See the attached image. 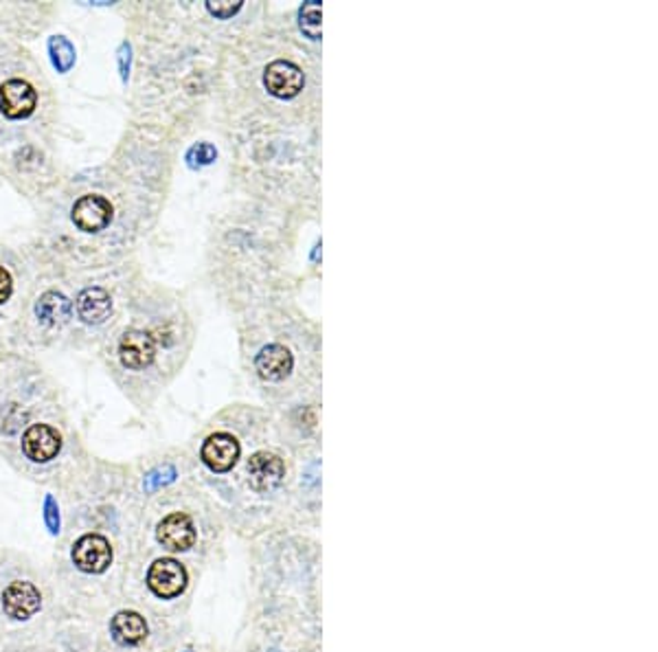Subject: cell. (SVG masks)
Instances as JSON below:
<instances>
[{
    "mask_svg": "<svg viewBox=\"0 0 658 652\" xmlns=\"http://www.w3.org/2000/svg\"><path fill=\"white\" fill-rule=\"evenodd\" d=\"M112 213H115V209H112L110 200H106L103 196L97 194H88L82 196V198L73 204L71 218L80 231L100 233L110 224Z\"/></svg>",
    "mask_w": 658,
    "mask_h": 652,
    "instance_id": "cell-1",
    "label": "cell"
},
{
    "mask_svg": "<svg viewBox=\"0 0 658 652\" xmlns=\"http://www.w3.org/2000/svg\"><path fill=\"white\" fill-rule=\"evenodd\" d=\"M147 587L152 593L163 600H171V597L180 595L186 587V571L174 558H160L150 567L147 573Z\"/></svg>",
    "mask_w": 658,
    "mask_h": 652,
    "instance_id": "cell-2",
    "label": "cell"
},
{
    "mask_svg": "<svg viewBox=\"0 0 658 652\" xmlns=\"http://www.w3.org/2000/svg\"><path fill=\"white\" fill-rule=\"evenodd\" d=\"M264 84H266L270 95L279 97V100H292L303 91L306 77H303V71L294 62L274 60L266 66Z\"/></svg>",
    "mask_w": 658,
    "mask_h": 652,
    "instance_id": "cell-3",
    "label": "cell"
},
{
    "mask_svg": "<svg viewBox=\"0 0 658 652\" xmlns=\"http://www.w3.org/2000/svg\"><path fill=\"white\" fill-rule=\"evenodd\" d=\"M73 562L86 573H103L112 562V547L100 534H86L73 545Z\"/></svg>",
    "mask_w": 658,
    "mask_h": 652,
    "instance_id": "cell-4",
    "label": "cell"
},
{
    "mask_svg": "<svg viewBox=\"0 0 658 652\" xmlns=\"http://www.w3.org/2000/svg\"><path fill=\"white\" fill-rule=\"evenodd\" d=\"M38 95L24 80H7L0 84V112L7 119H27L36 110Z\"/></svg>",
    "mask_w": 658,
    "mask_h": 652,
    "instance_id": "cell-5",
    "label": "cell"
},
{
    "mask_svg": "<svg viewBox=\"0 0 658 652\" xmlns=\"http://www.w3.org/2000/svg\"><path fill=\"white\" fill-rule=\"evenodd\" d=\"M283 477H286V465L277 455L262 450V453H255L248 462V479L250 488L255 492H273L281 485Z\"/></svg>",
    "mask_w": 658,
    "mask_h": 652,
    "instance_id": "cell-6",
    "label": "cell"
},
{
    "mask_svg": "<svg viewBox=\"0 0 658 652\" xmlns=\"http://www.w3.org/2000/svg\"><path fill=\"white\" fill-rule=\"evenodd\" d=\"M62 448V438L53 426L33 424L22 435V450L31 462L47 464L57 457Z\"/></svg>",
    "mask_w": 658,
    "mask_h": 652,
    "instance_id": "cell-7",
    "label": "cell"
},
{
    "mask_svg": "<svg viewBox=\"0 0 658 652\" xmlns=\"http://www.w3.org/2000/svg\"><path fill=\"white\" fill-rule=\"evenodd\" d=\"M156 343L143 330H127L119 341V361L127 369H145L154 362Z\"/></svg>",
    "mask_w": 658,
    "mask_h": 652,
    "instance_id": "cell-8",
    "label": "cell"
},
{
    "mask_svg": "<svg viewBox=\"0 0 658 652\" xmlns=\"http://www.w3.org/2000/svg\"><path fill=\"white\" fill-rule=\"evenodd\" d=\"M42 606V595L31 582L16 580L3 593V609L12 620H29Z\"/></svg>",
    "mask_w": 658,
    "mask_h": 652,
    "instance_id": "cell-9",
    "label": "cell"
},
{
    "mask_svg": "<svg viewBox=\"0 0 658 652\" xmlns=\"http://www.w3.org/2000/svg\"><path fill=\"white\" fill-rule=\"evenodd\" d=\"M156 538L169 552H185L195 543L194 521L183 512H174L165 517L156 529Z\"/></svg>",
    "mask_w": 658,
    "mask_h": 652,
    "instance_id": "cell-10",
    "label": "cell"
},
{
    "mask_svg": "<svg viewBox=\"0 0 658 652\" xmlns=\"http://www.w3.org/2000/svg\"><path fill=\"white\" fill-rule=\"evenodd\" d=\"M239 459V442L230 433H213L203 444V462L213 473H227Z\"/></svg>",
    "mask_w": 658,
    "mask_h": 652,
    "instance_id": "cell-11",
    "label": "cell"
},
{
    "mask_svg": "<svg viewBox=\"0 0 658 652\" xmlns=\"http://www.w3.org/2000/svg\"><path fill=\"white\" fill-rule=\"evenodd\" d=\"M255 367H257V374L264 380L279 382L290 376V371L294 367V358L290 354L288 347L273 343V345L262 347V352L255 358Z\"/></svg>",
    "mask_w": 658,
    "mask_h": 652,
    "instance_id": "cell-12",
    "label": "cell"
},
{
    "mask_svg": "<svg viewBox=\"0 0 658 652\" xmlns=\"http://www.w3.org/2000/svg\"><path fill=\"white\" fill-rule=\"evenodd\" d=\"M77 315L86 326H100L112 312V297L103 288H83L75 299Z\"/></svg>",
    "mask_w": 658,
    "mask_h": 652,
    "instance_id": "cell-13",
    "label": "cell"
},
{
    "mask_svg": "<svg viewBox=\"0 0 658 652\" xmlns=\"http://www.w3.org/2000/svg\"><path fill=\"white\" fill-rule=\"evenodd\" d=\"M73 315V303L62 292L48 291L36 301V317L42 326L60 327Z\"/></svg>",
    "mask_w": 658,
    "mask_h": 652,
    "instance_id": "cell-14",
    "label": "cell"
},
{
    "mask_svg": "<svg viewBox=\"0 0 658 652\" xmlns=\"http://www.w3.org/2000/svg\"><path fill=\"white\" fill-rule=\"evenodd\" d=\"M112 637L124 646H136L147 637V624L134 611H121L112 617Z\"/></svg>",
    "mask_w": 658,
    "mask_h": 652,
    "instance_id": "cell-15",
    "label": "cell"
},
{
    "mask_svg": "<svg viewBox=\"0 0 658 652\" xmlns=\"http://www.w3.org/2000/svg\"><path fill=\"white\" fill-rule=\"evenodd\" d=\"M48 53H51L53 66H56L60 73H68L73 68V64H75V47H73L64 36L51 38V42H48Z\"/></svg>",
    "mask_w": 658,
    "mask_h": 652,
    "instance_id": "cell-16",
    "label": "cell"
},
{
    "mask_svg": "<svg viewBox=\"0 0 658 652\" xmlns=\"http://www.w3.org/2000/svg\"><path fill=\"white\" fill-rule=\"evenodd\" d=\"M299 24H301V31L306 33L309 40H321V3L316 0H309L301 7L299 13Z\"/></svg>",
    "mask_w": 658,
    "mask_h": 652,
    "instance_id": "cell-17",
    "label": "cell"
},
{
    "mask_svg": "<svg viewBox=\"0 0 658 652\" xmlns=\"http://www.w3.org/2000/svg\"><path fill=\"white\" fill-rule=\"evenodd\" d=\"M218 156V152L211 143H198L186 152V161H189L191 168H203V165H211Z\"/></svg>",
    "mask_w": 658,
    "mask_h": 652,
    "instance_id": "cell-18",
    "label": "cell"
},
{
    "mask_svg": "<svg viewBox=\"0 0 658 652\" xmlns=\"http://www.w3.org/2000/svg\"><path fill=\"white\" fill-rule=\"evenodd\" d=\"M176 479V470L171 468V465H165V468H159L154 470V473H150L145 477V490L147 492H154L156 488H160V485L165 483H171Z\"/></svg>",
    "mask_w": 658,
    "mask_h": 652,
    "instance_id": "cell-19",
    "label": "cell"
},
{
    "mask_svg": "<svg viewBox=\"0 0 658 652\" xmlns=\"http://www.w3.org/2000/svg\"><path fill=\"white\" fill-rule=\"evenodd\" d=\"M206 9H209V13H213L215 18H222V21H227V18H233L235 13L242 9V0H222V3H213V0H209L206 3Z\"/></svg>",
    "mask_w": 658,
    "mask_h": 652,
    "instance_id": "cell-20",
    "label": "cell"
},
{
    "mask_svg": "<svg viewBox=\"0 0 658 652\" xmlns=\"http://www.w3.org/2000/svg\"><path fill=\"white\" fill-rule=\"evenodd\" d=\"M44 521H47L48 532H60V509H57V503L53 497H47V501H44Z\"/></svg>",
    "mask_w": 658,
    "mask_h": 652,
    "instance_id": "cell-21",
    "label": "cell"
},
{
    "mask_svg": "<svg viewBox=\"0 0 658 652\" xmlns=\"http://www.w3.org/2000/svg\"><path fill=\"white\" fill-rule=\"evenodd\" d=\"M12 291H13L12 274H9L3 266H0V306H3V303L7 301L9 297H12Z\"/></svg>",
    "mask_w": 658,
    "mask_h": 652,
    "instance_id": "cell-22",
    "label": "cell"
},
{
    "mask_svg": "<svg viewBox=\"0 0 658 652\" xmlns=\"http://www.w3.org/2000/svg\"><path fill=\"white\" fill-rule=\"evenodd\" d=\"M127 53H130V47L124 44V47H121V57H119V60H121V75H124V80H127V68H130V60H126Z\"/></svg>",
    "mask_w": 658,
    "mask_h": 652,
    "instance_id": "cell-23",
    "label": "cell"
}]
</instances>
